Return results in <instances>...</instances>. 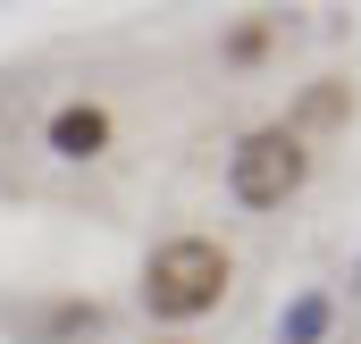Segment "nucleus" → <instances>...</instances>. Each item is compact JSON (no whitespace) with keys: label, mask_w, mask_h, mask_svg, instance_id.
<instances>
[{"label":"nucleus","mask_w":361,"mask_h":344,"mask_svg":"<svg viewBox=\"0 0 361 344\" xmlns=\"http://www.w3.org/2000/svg\"><path fill=\"white\" fill-rule=\"evenodd\" d=\"M219 294H227V252L210 235H177L143 269V302L160 319H202V311H219Z\"/></svg>","instance_id":"1"},{"label":"nucleus","mask_w":361,"mask_h":344,"mask_svg":"<svg viewBox=\"0 0 361 344\" xmlns=\"http://www.w3.org/2000/svg\"><path fill=\"white\" fill-rule=\"evenodd\" d=\"M302 168H311L302 143H294L286 126H269V135H252V143L235 152V168H227V176H235V202H244V210H277V202L302 185Z\"/></svg>","instance_id":"2"},{"label":"nucleus","mask_w":361,"mask_h":344,"mask_svg":"<svg viewBox=\"0 0 361 344\" xmlns=\"http://www.w3.org/2000/svg\"><path fill=\"white\" fill-rule=\"evenodd\" d=\"M101 143H109V118H101L92 101H76V109H59V118H51V152H68V160H92Z\"/></svg>","instance_id":"3"}]
</instances>
